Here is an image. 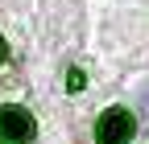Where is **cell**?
Returning a JSON list of instances; mask_svg holds the SVG:
<instances>
[{
  "instance_id": "obj_1",
  "label": "cell",
  "mask_w": 149,
  "mask_h": 144,
  "mask_svg": "<svg viewBox=\"0 0 149 144\" xmlns=\"http://www.w3.org/2000/svg\"><path fill=\"white\" fill-rule=\"evenodd\" d=\"M137 136V115L128 107H108L95 123V144H128Z\"/></svg>"
},
{
  "instance_id": "obj_2",
  "label": "cell",
  "mask_w": 149,
  "mask_h": 144,
  "mask_svg": "<svg viewBox=\"0 0 149 144\" xmlns=\"http://www.w3.org/2000/svg\"><path fill=\"white\" fill-rule=\"evenodd\" d=\"M0 136H4L8 144H29L37 136V123H33V115L25 111V107L8 103V107H0Z\"/></svg>"
},
{
  "instance_id": "obj_3",
  "label": "cell",
  "mask_w": 149,
  "mask_h": 144,
  "mask_svg": "<svg viewBox=\"0 0 149 144\" xmlns=\"http://www.w3.org/2000/svg\"><path fill=\"white\" fill-rule=\"evenodd\" d=\"M83 86H87L83 70H70V74H66V91H83Z\"/></svg>"
},
{
  "instance_id": "obj_4",
  "label": "cell",
  "mask_w": 149,
  "mask_h": 144,
  "mask_svg": "<svg viewBox=\"0 0 149 144\" xmlns=\"http://www.w3.org/2000/svg\"><path fill=\"white\" fill-rule=\"evenodd\" d=\"M141 111H149V82L141 86Z\"/></svg>"
},
{
  "instance_id": "obj_5",
  "label": "cell",
  "mask_w": 149,
  "mask_h": 144,
  "mask_svg": "<svg viewBox=\"0 0 149 144\" xmlns=\"http://www.w3.org/2000/svg\"><path fill=\"white\" fill-rule=\"evenodd\" d=\"M4 53H8V49H4V37H0V62H4Z\"/></svg>"
}]
</instances>
